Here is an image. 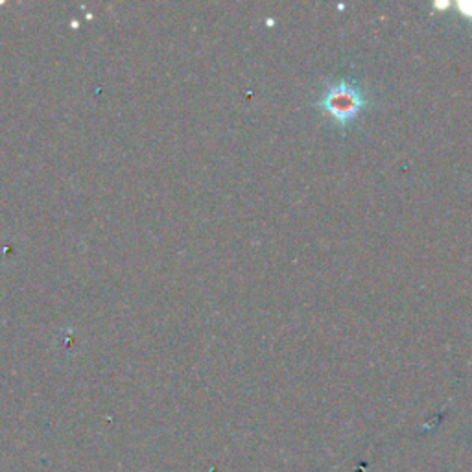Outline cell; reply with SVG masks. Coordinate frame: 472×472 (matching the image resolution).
I'll use <instances>...</instances> for the list:
<instances>
[{"label": "cell", "instance_id": "cell-1", "mask_svg": "<svg viewBox=\"0 0 472 472\" xmlns=\"http://www.w3.org/2000/svg\"><path fill=\"white\" fill-rule=\"evenodd\" d=\"M369 104L367 94L360 89L356 80L344 76L332 80L325 87L316 106L327 113L336 126L347 129L369 108Z\"/></svg>", "mask_w": 472, "mask_h": 472}]
</instances>
